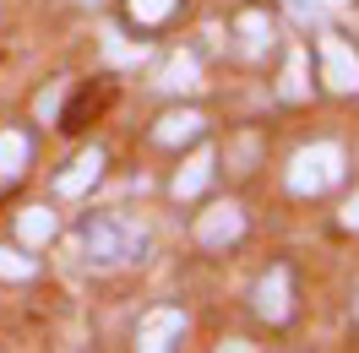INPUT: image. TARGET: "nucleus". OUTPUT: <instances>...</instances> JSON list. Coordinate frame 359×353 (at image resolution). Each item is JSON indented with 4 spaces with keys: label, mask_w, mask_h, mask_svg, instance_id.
Instances as JSON below:
<instances>
[{
    "label": "nucleus",
    "mask_w": 359,
    "mask_h": 353,
    "mask_svg": "<svg viewBox=\"0 0 359 353\" xmlns=\"http://www.w3.org/2000/svg\"><path fill=\"white\" fill-rule=\"evenodd\" d=\"M147 228L131 223L126 212H104V218H88L82 223V256L93 266H120V261H147Z\"/></svg>",
    "instance_id": "f257e3e1"
},
{
    "label": "nucleus",
    "mask_w": 359,
    "mask_h": 353,
    "mask_svg": "<svg viewBox=\"0 0 359 353\" xmlns=\"http://www.w3.org/2000/svg\"><path fill=\"white\" fill-rule=\"evenodd\" d=\"M343 147L337 141H311V147H299L289 163V191L294 196H321V191H332L337 179H343Z\"/></svg>",
    "instance_id": "f03ea898"
},
{
    "label": "nucleus",
    "mask_w": 359,
    "mask_h": 353,
    "mask_svg": "<svg viewBox=\"0 0 359 353\" xmlns=\"http://www.w3.org/2000/svg\"><path fill=\"white\" fill-rule=\"evenodd\" d=\"M316 55H321V82L332 92H359V55L354 44H343L337 33H321L316 39Z\"/></svg>",
    "instance_id": "7ed1b4c3"
},
{
    "label": "nucleus",
    "mask_w": 359,
    "mask_h": 353,
    "mask_svg": "<svg viewBox=\"0 0 359 353\" xmlns=\"http://www.w3.org/2000/svg\"><path fill=\"white\" fill-rule=\"evenodd\" d=\"M256 315L272 321V326H283L294 315V272L289 266H267V277L256 283Z\"/></svg>",
    "instance_id": "20e7f679"
},
{
    "label": "nucleus",
    "mask_w": 359,
    "mask_h": 353,
    "mask_svg": "<svg viewBox=\"0 0 359 353\" xmlns=\"http://www.w3.org/2000/svg\"><path fill=\"white\" fill-rule=\"evenodd\" d=\"M245 234V212H240V201H218V207H207L202 218H196V244L207 250H224Z\"/></svg>",
    "instance_id": "39448f33"
},
{
    "label": "nucleus",
    "mask_w": 359,
    "mask_h": 353,
    "mask_svg": "<svg viewBox=\"0 0 359 353\" xmlns=\"http://www.w3.org/2000/svg\"><path fill=\"white\" fill-rule=\"evenodd\" d=\"M180 337H185V310L163 305V310H147V315H142L136 348H142V353H163V348H175Z\"/></svg>",
    "instance_id": "423d86ee"
},
{
    "label": "nucleus",
    "mask_w": 359,
    "mask_h": 353,
    "mask_svg": "<svg viewBox=\"0 0 359 353\" xmlns=\"http://www.w3.org/2000/svg\"><path fill=\"white\" fill-rule=\"evenodd\" d=\"M153 88H158V92H169V98H180V92H196V88H202V66H196V55H191V49L169 55V60L158 66Z\"/></svg>",
    "instance_id": "0eeeda50"
},
{
    "label": "nucleus",
    "mask_w": 359,
    "mask_h": 353,
    "mask_svg": "<svg viewBox=\"0 0 359 353\" xmlns=\"http://www.w3.org/2000/svg\"><path fill=\"white\" fill-rule=\"evenodd\" d=\"M98 179H104V153H98V147H82V153L71 158V169L55 179V191H60V196H88Z\"/></svg>",
    "instance_id": "6e6552de"
},
{
    "label": "nucleus",
    "mask_w": 359,
    "mask_h": 353,
    "mask_svg": "<svg viewBox=\"0 0 359 353\" xmlns=\"http://www.w3.org/2000/svg\"><path fill=\"white\" fill-rule=\"evenodd\" d=\"M234 39H240V55L262 60V55L278 44V27H272L267 11H240V17H234Z\"/></svg>",
    "instance_id": "1a4fd4ad"
},
{
    "label": "nucleus",
    "mask_w": 359,
    "mask_h": 353,
    "mask_svg": "<svg viewBox=\"0 0 359 353\" xmlns=\"http://www.w3.org/2000/svg\"><path fill=\"white\" fill-rule=\"evenodd\" d=\"M202 131H207V120L196 109H169V114H158L153 141H158V147H185V141H196Z\"/></svg>",
    "instance_id": "9d476101"
},
{
    "label": "nucleus",
    "mask_w": 359,
    "mask_h": 353,
    "mask_svg": "<svg viewBox=\"0 0 359 353\" xmlns=\"http://www.w3.org/2000/svg\"><path fill=\"white\" fill-rule=\"evenodd\" d=\"M212 169H218V158H212V147H202V153H191L185 158V169L175 174V201H191V196H202L207 185H212Z\"/></svg>",
    "instance_id": "9b49d317"
},
{
    "label": "nucleus",
    "mask_w": 359,
    "mask_h": 353,
    "mask_svg": "<svg viewBox=\"0 0 359 353\" xmlns=\"http://www.w3.org/2000/svg\"><path fill=\"white\" fill-rule=\"evenodd\" d=\"M185 0H126V22L142 27V33H153V27H163L169 17H175Z\"/></svg>",
    "instance_id": "f8f14e48"
},
{
    "label": "nucleus",
    "mask_w": 359,
    "mask_h": 353,
    "mask_svg": "<svg viewBox=\"0 0 359 353\" xmlns=\"http://www.w3.org/2000/svg\"><path fill=\"white\" fill-rule=\"evenodd\" d=\"M27 169V136L22 131H0V185H17Z\"/></svg>",
    "instance_id": "ddd939ff"
},
{
    "label": "nucleus",
    "mask_w": 359,
    "mask_h": 353,
    "mask_svg": "<svg viewBox=\"0 0 359 353\" xmlns=\"http://www.w3.org/2000/svg\"><path fill=\"white\" fill-rule=\"evenodd\" d=\"M55 228H60V223H55V212H49V207H27L22 218H17L22 244H49V240H55Z\"/></svg>",
    "instance_id": "4468645a"
},
{
    "label": "nucleus",
    "mask_w": 359,
    "mask_h": 353,
    "mask_svg": "<svg viewBox=\"0 0 359 353\" xmlns=\"http://www.w3.org/2000/svg\"><path fill=\"white\" fill-rule=\"evenodd\" d=\"M283 98L289 104H305L311 98V82H305V49H289V71H283Z\"/></svg>",
    "instance_id": "2eb2a0df"
},
{
    "label": "nucleus",
    "mask_w": 359,
    "mask_h": 353,
    "mask_svg": "<svg viewBox=\"0 0 359 353\" xmlns=\"http://www.w3.org/2000/svg\"><path fill=\"white\" fill-rule=\"evenodd\" d=\"M39 266H33V256H17V250H6L0 244V277H11V283H22V277H33Z\"/></svg>",
    "instance_id": "dca6fc26"
},
{
    "label": "nucleus",
    "mask_w": 359,
    "mask_h": 353,
    "mask_svg": "<svg viewBox=\"0 0 359 353\" xmlns=\"http://www.w3.org/2000/svg\"><path fill=\"white\" fill-rule=\"evenodd\" d=\"M289 6H294L299 22H321V0H289Z\"/></svg>",
    "instance_id": "f3484780"
},
{
    "label": "nucleus",
    "mask_w": 359,
    "mask_h": 353,
    "mask_svg": "<svg viewBox=\"0 0 359 353\" xmlns=\"http://www.w3.org/2000/svg\"><path fill=\"white\" fill-rule=\"evenodd\" d=\"M337 218H343V228H359V191L343 201V212H337Z\"/></svg>",
    "instance_id": "a211bd4d"
},
{
    "label": "nucleus",
    "mask_w": 359,
    "mask_h": 353,
    "mask_svg": "<svg viewBox=\"0 0 359 353\" xmlns=\"http://www.w3.org/2000/svg\"><path fill=\"white\" fill-rule=\"evenodd\" d=\"M88 6H93V0H88Z\"/></svg>",
    "instance_id": "6ab92c4d"
}]
</instances>
